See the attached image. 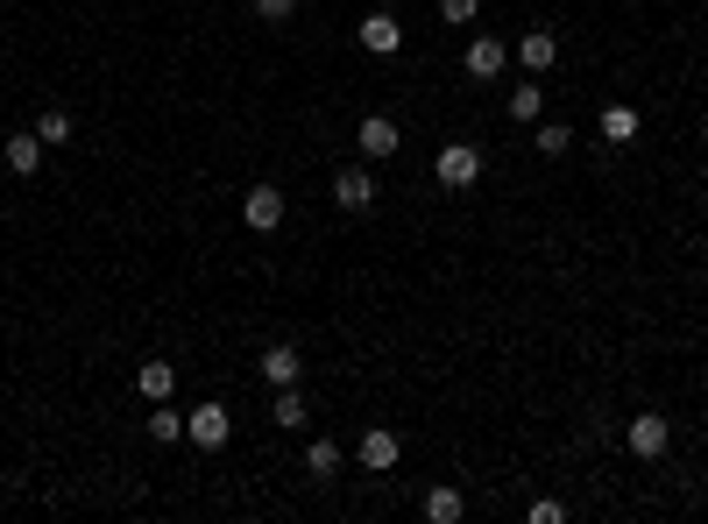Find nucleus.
I'll return each mask as SVG.
<instances>
[{"label":"nucleus","mask_w":708,"mask_h":524,"mask_svg":"<svg viewBox=\"0 0 708 524\" xmlns=\"http://www.w3.org/2000/svg\"><path fill=\"white\" fill-rule=\"evenodd\" d=\"M355 36H361V50H369V57L405 50V22H397V14H382V8H376V14H361V29H355Z\"/></svg>","instance_id":"6e6552de"},{"label":"nucleus","mask_w":708,"mask_h":524,"mask_svg":"<svg viewBox=\"0 0 708 524\" xmlns=\"http://www.w3.org/2000/svg\"><path fill=\"white\" fill-rule=\"evenodd\" d=\"M596 135H602L609 149L638 142V107H630V100H609V107H602V121H596Z\"/></svg>","instance_id":"9d476101"},{"label":"nucleus","mask_w":708,"mask_h":524,"mask_svg":"<svg viewBox=\"0 0 708 524\" xmlns=\"http://www.w3.org/2000/svg\"><path fill=\"white\" fill-rule=\"evenodd\" d=\"M36 142H43V149H71V113L43 107V113H36Z\"/></svg>","instance_id":"f3484780"},{"label":"nucleus","mask_w":708,"mask_h":524,"mask_svg":"<svg viewBox=\"0 0 708 524\" xmlns=\"http://www.w3.org/2000/svg\"><path fill=\"white\" fill-rule=\"evenodd\" d=\"M525 524H567V503H552V496H539V503H531V511H525Z\"/></svg>","instance_id":"5701e85b"},{"label":"nucleus","mask_w":708,"mask_h":524,"mask_svg":"<svg viewBox=\"0 0 708 524\" xmlns=\"http://www.w3.org/2000/svg\"><path fill=\"white\" fill-rule=\"evenodd\" d=\"M503 65H510V50L496 43V36H475V43H468V79H496Z\"/></svg>","instance_id":"4468645a"},{"label":"nucleus","mask_w":708,"mask_h":524,"mask_svg":"<svg viewBox=\"0 0 708 524\" xmlns=\"http://www.w3.org/2000/svg\"><path fill=\"white\" fill-rule=\"evenodd\" d=\"M241 220L256 227V235H277V227H283V191H277V185H248Z\"/></svg>","instance_id":"0eeeda50"},{"label":"nucleus","mask_w":708,"mask_h":524,"mask_svg":"<svg viewBox=\"0 0 708 524\" xmlns=\"http://www.w3.org/2000/svg\"><path fill=\"white\" fill-rule=\"evenodd\" d=\"M256 368H262V383H270V390H298V376H305V362H298V347H262L256 355Z\"/></svg>","instance_id":"1a4fd4ad"},{"label":"nucleus","mask_w":708,"mask_h":524,"mask_svg":"<svg viewBox=\"0 0 708 524\" xmlns=\"http://www.w3.org/2000/svg\"><path fill=\"white\" fill-rule=\"evenodd\" d=\"M376 170H361V164H348V170H340V178H333V206L340 212H369L376 206Z\"/></svg>","instance_id":"423d86ee"},{"label":"nucleus","mask_w":708,"mask_h":524,"mask_svg":"<svg viewBox=\"0 0 708 524\" xmlns=\"http://www.w3.org/2000/svg\"><path fill=\"white\" fill-rule=\"evenodd\" d=\"M624 446H630L638 461H659L666 446H674V418H659V412H638V418L624 425Z\"/></svg>","instance_id":"20e7f679"},{"label":"nucleus","mask_w":708,"mask_h":524,"mask_svg":"<svg viewBox=\"0 0 708 524\" xmlns=\"http://www.w3.org/2000/svg\"><path fill=\"white\" fill-rule=\"evenodd\" d=\"M468 517V496L461 490H432L426 496V524H461Z\"/></svg>","instance_id":"a211bd4d"},{"label":"nucleus","mask_w":708,"mask_h":524,"mask_svg":"<svg viewBox=\"0 0 708 524\" xmlns=\"http://www.w3.org/2000/svg\"><path fill=\"white\" fill-rule=\"evenodd\" d=\"M270 425H283V433H305V425H312V418H305V397H298V390H277Z\"/></svg>","instance_id":"aec40b11"},{"label":"nucleus","mask_w":708,"mask_h":524,"mask_svg":"<svg viewBox=\"0 0 708 524\" xmlns=\"http://www.w3.org/2000/svg\"><path fill=\"white\" fill-rule=\"evenodd\" d=\"M397 454H405V439H397L390 425H369V433L355 439V461H361L369 475H390V468H397Z\"/></svg>","instance_id":"39448f33"},{"label":"nucleus","mask_w":708,"mask_h":524,"mask_svg":"<svg viewBox=\"0 0 708 524\" xmlns=\"http://www.w3.org/2000/svg\"><path fill=\"white\" fill-rule=\"evenodd\" d=\"M0 157H8L14 178H36V170H43V142H36V128H29V135H8V149H0Z\"/></svg>","instance_id":"f8f14e48"},{"label":"nucleus","mask_w":708,"mask_h":524,"mask_svg":"<svg viewBox=\"0 0 708 524\" xmlns=\"http://www.w3.org/2000/svg\"><path fill=\"white\" fill-rule=\"evenodd\" d=\"M185 439L206 446V454H220V446L235 439V412H227V404H213V397L191 404V412H185Z\"/></svg>","instance_id":"f257e3e1"},{"label":"nucleus","mask_w":708,"mask_h":524,"mask_svg":"<svg viewBox=\"0 0 708 524\" xmlns=\"http://www.w3.org/2000/svg\"><path fill=\"white\" fill-rule=\"evenodd\" d=\"M475 14H482V0H439V22H453V29H468Z\"/></svg>","instance_id":"4be33fe9"},{"label":"nucleus","mask_w":708,"mask_h":524,"mask_svg":"<svg viewBox=\"0 0 708 524\" xmlns=\"http://www.w3.org/2000/svg\"><path fill=\"white\" fill-rule=\"evenodd\" d=\"M552 57H560V36H552V29H525L518 65H525V71H552Z\"/></svg>","instance_id":"9b49d317"},{"label":"nucleus","mask_w":708,"mask_h":524,"mask_svg":"<svg viewBox=\"0 0 708 524\" xmlns=\"http://www.w3.org/2000/svg\"><path fill=\"white\" fill-rule=\"evenodd\" d=\"M531 142H539V157H567V149H574V128H567V121H531Z\"/></svg>","instance_id":"6ab92c4d"},{"label":"nucleus","mask_w":708,"mask_h":524,"mask_svg":"<svg viewBox=\"0 0 708 524\" xmlns=\"http://www.w3.org/2000/svg\"><path fill=\"white\" fill-rule=\"evenodd\" d=\"M136 390H142L149 404H163L170 390H178V368H170V362H142V368H136Z\"/></svg>","instance_id":"dca6fc26"},{"label":"nucleus","mask_w":708,"mask_h":524,"mask_svg":"<svg viewBox=\"0 0 708 524\" xmlns=\"http://www.w3.org/2000/svg\"><path fill=\"white\" fill-rule=\"evenodd\" d=\"M298 0H256V22H291Z\"/></svg>","instance_id":"b1692460"},{"label":"nucleus","mask_w":708,"mask_h":524,"mask_svg":"<svg viewBox=\"0 0 708 524\" xmlns=\"http://www.w3.org/2000/svg\"><path fill=\"white\" fill-rule=\"evenodd\" d=\"M340 468H348V454H340V439H312V446H305V475H312V482H333Z\"/></svg>","instance_id":"ddd939ff"},{"label":"nucleus","mask_w":708,"mask_h":524,"mask_svg":"<svg viewBox=\"0 0 708 524\" xmlns=\"http://www.w3.org/2000/svg\"><path fill=\"white\" fill-rule=\"evenodd\" d=\"M510 121H518V128H531V121H546V86H539V79L510 86Z\"/></svg>","instance_id":"2eb2a0df"},{"label":"nucleus","mask_w":708,"mask_h":524,"mask_svg":"<svg viewBox=\"0 0 708 524\" xmlns=\"http://www.w3.org/2000/svg\"><path fill=\"white\" fill-rule=\"evenodd\" d=\"M432 178L447 191H475V185H482V149H475V142H447L432 157Z\"/></svg>","instance_id":"f03ea898"},{"label":"nucleus","mask_w":708,"mask_h":524,"mask_svg":"<svg viewBox=\"0 0 708 524\" xmlns=\"http://www.w3.org/2000/svg\"><path fill=\"white\" fill-rule=\"evenodd\" d=\"M149 439H163V446H178L185 439V412H170V397L149 412Z\"/></svg>","instance_id":"412c9836"},{"label":"nucleus","mask_w":708,"mask_h":524,"mask_svg":"<svg viewBox=\"0 0 708 524\" xmlns=\"http://www.w3.org/2000/svg\"><path fill=\"white\" fill-rule=\"evenodd\" d=\"M355 149H361L369 164H382V157H397V149H405V128H397L390 113H361V121H355Z\"/></svg>","instance_id":"7ed1b4c3"}]
</instances>
